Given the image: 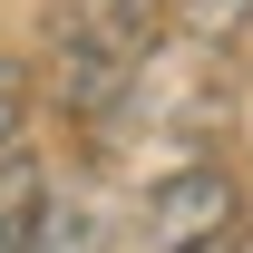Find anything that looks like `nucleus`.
Here are the masks:
<instances>
[{
	"instance_id": "6",
	"label": "nucleus",
	"mask_w": 253,
	"mask_h": 253,
	"mask_svg": "<svg viewBox=\"0 0 253 253\" xmlns=\"http://www.w3.org/2000/svg\"><path fill=\"white\" fill-rule=\"evenodd\" d=\"M195 253H253V224H224L214 244H195Z\"/></svg>"
},
{
	"instance_id": "4",
	"label": "nucleus",
	"mask_w": 253,
	"mask_h": 253,
	"mask_svg": "<svg viewBox=\"0 0 253 253\" xmlns=\"http://www.w3.org/2000/svg\"><path fill=\"white\" fill-rule=\"evenodd\" d=\"M30 117V68L20 59H0V146H10V126Z\"/></svg>"
},
{
	"instance_id": "3",
	"label": "nucleus",
	"mask_w": 253,
	"mask_h": 253,
	"mask_svg": "<svg viewBox=\"0 0 253 253\" xmlns=\"http://www.w3.org/2000/svg\"><path fill=\"white\" fill-rule=\"evenodd\" d=\"M39 214H49L39 156H0V253H30L39 244Z\"/></svg>"
},
{
	"instance_id": "5",
	"label": "nucleus",
	"mask_w": 253,
	"mask_h": 253,
	"mask_svg": "<svg viewBox=\"0 0 253 253\" xmlns=\"http://www.w3.org/2000/svg\"><path fill=\"white\" fill-rule=\"evenodd\" d=\"M244 20H253V0H195V30L205 39H234Z\"/></svg>"
},
{
	"instance_id": "1",
	"label": "nucleus",
	"mask_w": 253,
	"mask_h": 253,
	"mask_svg": "<svg viewBox=\"0 0 253 253\" xmlns=\"http://www.w3.org/2000/svg\"><path fill=\"white\" fill-rule=\"evenodd\" d=\"M156 30H166V0H49V78L68 117L97 126L107 107H126Z\"/></svg>"
},
{
	"instance_id": "2",
	"label": "nucleus",
	"mask_w": 253,
	"mask_h": 253,
	"mask_svg": "<svg viewBox=\"0 0 253 253\" xmlns=\"http://www.w3.org/2000/svg\"><path fill=\"white\" fill-rule=\"evenodd\" d=\"M224 224H234V175L224 166H175L136 205V253H195V244H214Z\"/></svg>"
}]
</instances>
